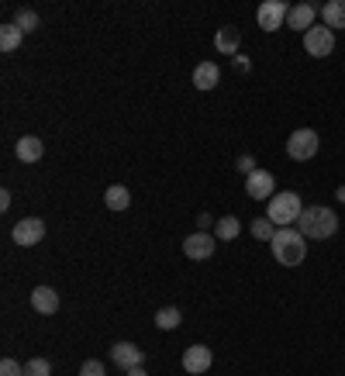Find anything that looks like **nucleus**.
Listing matches in <instances>:
<instances>
[{
	"instance_id": "obj_1",
	"label": "nucleus",
	"mask_w": 345,
	"mask_h": 376,
	"mask_svg": "<svg viewBox=\"0 0 345 376\" xmlns=\"http://www.w3.org/2000/svg\"><path fill=\"white\" fill-rule=\"evenodd\" d=\"M297 231L304 239H332L339 231V214L332 208H304L297 217Z\"/></svg>"
},
{
	"instance_id": "obj_2",
	"label": "nucleus",
	"mask_w": 345,
	"mask_h": 376,
	"mask_svg": "<svg viewBox=\"0 0 345 376\" xmlns=\"http://www.w3.org/2000/svg\"><path fill=\"white\" fill-rule=\"evenodd\" d=\"M269 249H273V259L280 266H301L304 255H307V239H304L301 231H294V228H280L273 235Z\"/></svg>"
},
{
	"instance_id": "obj_3",
	"label": "nucleus",
	"mask_w": 345,
	"mask_h": 376,
	"mask_svg": "<svg viewBox=\"0 0 345 376\" xmlns=\"http://www.w3.org/2000/svg\"><path fill=\"white\" fill-rule=\"evenodd\" d=\"M301 197L294 194V190H280V194H273L269 197V210H266V217L276 224V228H290L297 217H301Z\"/></svg>"
},
{
	"instance_id": "obj_4",
	"label": "nucleus",
	"mask_w": 345,
	"mask_h": 376,
	"mask_svg": "<svg viewBox=\"0 0 345 376\" xmlns=\"http://www.w3.org/2000/svg\"><path fill=\"white\" fill-rule=\"evenodd\" d=\"M318 145H321L318 131H311V128H297V131L287 138V156H290V159H297V163H307V159H314V156H318Z\"/></svg>"
},
{
	"instance_id": "obj_5",
	"label": "nucleus",
	"mask_w": 345,
	"mask_h": 376,
	"mask_svg": "<svg viewBox=\"0 0 345 376\" xmlns=\"http://www.w3.org/2000/svg\"><path fill=\"white\" fill-rule=\"evenodd\" d=\"M11 239H14L21 249H32V246H39V242L45 239V221H42V217H21V221L14 224Z\"/></svg>"
},
{
	"instance_id": "obj_6",
	"label": "nucleus",
	"mask_w": 345,
	"mask_h": 376,
	"mask_svg": "<svg viewBox=\"0 0 345 376\" xmlns=\"http://www.w3.org/2000/svg\"><path fill=\"white\" fill-rule=\"evenodd\" d=\"M287 14H290V7L283 0H266V4H259L256 21L262 32H276L280 25H287Z\"/></svg>"
},
{
	"instance_id": "obj_7",
	"label": "nucleus",
	"mask_w": 345,
	"mask_h": 376,
	"mask_svg": "<svg viewBox=\"0 0 345 376\" xmlns=\"http://www.w3.org/2000/svg\"><path fill=\"white\" fill-rule=\"evenodd\" d=\"M304 48H307L311 55H318V59L332 55V52H335V35H332V28H325V25H314V28L304 35Z\"/></svg>"
},
{
	"instance_id": "obj_8",
	"label": "nucleus",
	"mask_w": 345,
	"mask_h": 376,
	"mask_svg": "<svg viewBox=\"0 0 345 376\" xmlns=\"http://www.w3.org/2000/svg\"><path fill=\"white\" fill-rule=\"evenodd\" d=\"M111 363L121 366V370L128 373V370H135V366L145 363V352H142L135 342H114V345H111Z\"/></svg>"
},
{
	"instance_id": "obj_9",
	"label": "nucleus",
	"mask_w": 345,
	"mask_h": 376,
	"mask_svg": "<svg viewBox=\"0 0 345 376\" xmlns=\"http://www.w3.org/2000/svg\"><path fill=\"white\" fill-rule=\"evenodd\" d=\"M215 235H208V231H194V235H187V239H183V255H187V259H197V262H201V259H211V255H215Z\"/></svg>"
},
{
	"instance_id": "obj_10",
	"label": "nucleus",
	"mask_w": 345,
	"mask_h": 376,
	"mask_svg": "<svg viewBox=\"0 0 345 376\" xmlns=\"http://www.w3.org/2000/svg\"><path fill=\"white\" fill-rule=\"evenodd\" d=\"M273 187H276V180H273L269 169H256L252 176H245V194H249L252 201H269V197H273Z\"/></svg>"
},
{
	"instance_id": "obj_11",
	"label": "nucleus",
	"mask_w": 345,
	"mask_h": 376,
	"mask_svg": "<svg viewBox=\"0 0 345 376\" xmlns=\"http://www.w3.org/2000/svg\"><path fill=\"white\" fill-rule=\"evenodd\" d=\"M211 363H215V356H211L208 345H190V349L183 352V370H187V373H208Z\"/></svg>"
},
{
	"instance_id": "obj_12",
	"label": "nucleus",
	"mask_w": 345,
	"mask_h": 376,
	"mask_svg": "<svg viewBox=\"0 0 345 376\" xmlns=\"http://www.w3.org/2000/svg\"><path fill=\"white\" fill-rule=\"evenodd\" d=\"M314 14H318V7L314 4H297V7H290V14H287V25L294 28V32H311L314 28Z\"/></svg>"
},
{
	"instance_id": "obj_13",
	"label": "nucleus",
	"mask_w": 345,
	"mask_h": 376,
	"mask_svg": "<svg viewBox=\"0 0 345 376\" xmlns=\"http://www.w3.org/2000/svg\"><path fill=\"white\" fill-rule=\"evenodd\" d=\"M14 152H18L21 163H39L42 152H45V145H42V138H35V135H21L18 145H14Z\"/></svg>"
},
{
	"instance_id": "obj_14",
	"label": "nucleus",
	"mask_w": 345,
	"mask_h": 376,
	"mask_svg": "<svg viewBox=\"0 0 345 376\" xmlns=\"http://www.w3.org/2000/svg\"><path fill=\"white\" fill-rule=\"evenodd\" d=\"M32 307L39 314H55L59 311V293L52 290V287H35L32 290Z\"/></svg>"
},
{
	"instance_id": "obj_15",
	"label": "nucleus",
	"mask_w": 345,
	"mask_h": 376,
	"mask_svg": "<svg viewBox=\"0 0 345 376\" xmlns=\"http://www.w3.org/2000/svg\"><path fill=\"white\" fill-rule=\"evenodd\" d=\"M217 80H221V69H217L215 62H201V66L194 69V86H197V90H215Z\"/></svg>"
},
{
	"instance_id": "obj_16",
	"label": "nucleus",
	"mask_w": 345,
	"mask_h": 376,
	"mask_svg": "<svg viewBox=\"0 0 345 376\" xmlns=\"http://www.w3.org/2000/svg\"><path fill=\"white\" fill-rule=\"evenodd\" d=\"M104 204H107L111 210H128L131 208V190L128 187H121V183L107 187V190H104Z\"/></svg>"
},
{
	"instance_id": "obj_17",
	"label": "nucleus",
	"mask_w": 345,
	"mask_h": 376,
	"mask_svg": "<svg viewBox=\"0 0 345 376\" xmlns=\"http://www.w3.org/2000/svg\"><path fill=\"white\" fill-rule=\"evenodd\" d=\"M215 45H217V52H224V55H235V52H238V45H242V35H238V28L224 25V28H221V32L215 35Z\"/></svg>"
},
{
	"instance_id": "obj_18",
	"label": "nucleus",
	"mask_w": 345,
	"mask_h": 376,
	"mask_svg": "<svg viewBox=\"0 0 345 376\" xmlns=\"http://www.w3.org/2000/svg\"><path fill=\"white\" fill-rule=\"evenodd\" d=\"M321 14H325V28H332V32L345 28V0H328Z\"/></svg>"
},
{
	"instance_id": "obj_19",
	"label": "nucleus",
	"mask_w": 345,
	"mask_h": 376,
	"mask_svg": "<svg viewBox=\"0 0 345 376\" xmlns=\"http://www.w3.org/2000/svg\"><path fill=\"white\" fill-rule=\"evenodd\" d=\"M238 235H242V221L231 217V214L221 217V221L215 224V239H221V242H231V239H238Z\"/></svg>"
},
{
	"instance_id": "obj_20",
	"label": "nucleus",
	"mask_w": 345,
	"mask_h": 376,
	"mask_svg": "<svg viewBox=\"0 0 345 376\" xmlns=\"http://www.w3.org/2000/svg\"><path fill=\"white\" fill-rule=\"evenodd\" d=\"M180 321H183V314H180L176 307H159V311H156V328H159V332H176Z\"/></svg>"
},
{
	"instance_id": "obj_21",
	"label": "nucleus",
	"mask_w": 345,
	"mask_h": 376,
	"mask_svg": "<svg viewBox=\"0 0 345 376\" xmlns=\"http://www.w3.org/2000/svg\"><path fill=\"white\" fill-rule=\"evenodd\" d=\"M21 39H25V32H21L14 21H7V25L0 28V48H4V52H14V48L21 45Z\"/></svg>"
},
{
	"instance_id": "obj_22",
	"label": "nucleus",
	"mask_w": 345,
	"mask_h": 376,
	"mask_svg": "<svg viewBox=\"0 0 345 376\" xmlns=\"http://www.w3.org/2000/svg\"><path fill=\"white\" fill-rule=\"evenodd\" d=\"M14 25H18V28H21V32L28 35V32H35V28H39L42 21H39V14H35L32 7H21V11L14 14Z\"/></svg>"
},
{
	"instance_id": "obj_23",
	"label": "nucleus",
	"mask_w": 345,
	"mask_h": 376,
	"mask_svg": "<svg viewBox=\"0 0 345 376\" xmlns=\"http://www.w3.org/2000/svg\"><path fill=\"white\" fill-rule=\"evenodd\" d=\"M252 235H256L259 242H273V235H276V224H273L269 217H256V221H252Z\"/></svg>"
},
{
	"instance_id": "obj_24",
	"label": "nucleus",
	"mask_w": 345,
	"mask_h": 376,
	"mask_svg": "<svg viewBox=\"0 0 345 376\" xmlns=\"http://www.w3.org/2000/svg\"><path fill=\"white\" fill-rule=\"evenodd\" d=\"M25 376H52V363L48 359H28L25 363Z\"/></svg>"
},
{
	"instance_id": "obj_25",
	"label": "nucleus",
	"mask_w": 345,
	"mask_h": 376,
	"mask_svg": "<svg viewBox=\"0 0 345 376\" xmlns=\"http://www.w3.org/2000/svg\"><path fill=\"white\" fill-rule=\"evenodd\" d=\"M80 376H107V373H104V363H97V359H86L83 366H80Z\"/></svg>"
},
{
	"instance_id": "obj_26",
	"label": "nucleus",
	"mask_w": 345,
	"mask_h": 376,
	"mask_svg": "<svg viewBox=\"0 0 345 376\" xmlns=\"http://www.w3.org/2000/svg\"><path fill=\"white\" fill-rule=\"evenodd\" d=\"M0 376H25V366H18L14 359H4L0 363Z\"/></svg>"
},
{
	"instance_id": "obj_27",
	"label": "nucleus",
	"mask_w": 345,
	"mask_h": 376,
	"mask_svg": "<svg viewBox=\"0 0 345 376\" xmlns=\"http://www.w3.org/2000/svg\"><path fill=\"white\" fill-rule=\"evenodd\" d=\"M235 166H238V173L252 176V173H256V159H252V156H238V159H235Z\"/></svg>"
},
{
	"instance_id": "obj_28",
	"label": "nucleus",
	"mask_w": 345,
	"mask_h": 376,
	"mask_svg": "<svg viewBox=\"0 0 345 376\" xmlns=\"http://www.w3.org/2000/svg\"><path fill=\"white\" fill-rule=\"evenodd\" d=\"M11 208V194L7 190H0V210H7Z\"/></svg>"
},
{
	"instance_id": "obj_29",
	"label": "nucleus",
	"mask_w": 345,
	"mask_h": 376,
	"mask_svg": "<svg viewBox=\"0 0 345 376\" xmlns=\"http://www.w3.org/2000/svg\"><path fill=\"white\" fill-rule=\"evenodd\" d=\"M128 376H149V373H145L142 366H135V370H128Z\"/></svg>"
}]
</instances>
